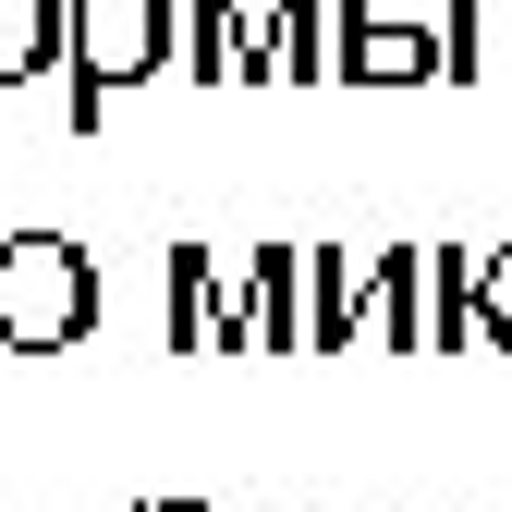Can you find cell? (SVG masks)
Wrapping results in <instances>:
<instances>
[{
    "instance_id": "1",
    "label": "cell",
    "mask_w": 512,
    "mask_h": 512,
    "mask_svg": "<svg viewBox=\"0 0 512 512\" xmlns=\"http://www.w3.org/2000/svg\"><path fill=\"white\" fill-rule=\"evenodd\" d=\"M61 74H74L61 122H74V135H98L122 86L183 74V0H74V49H61Z\"/></svg>"
},
{
    "instance_id": "2",
    "label": "cell",
    "mask_w": 512,
    "mask_h": 512,
    "mask_svg": "<svg viewBox=\"0 0 512 512\" xmlns=\"http://www.w3.org/2000/svg\"><path fill=\"white\" fill-rule=\"evenodd\" d=\"M98 256L61 244V232H0V354H74L98 330Z\"/></svg>"
},
{
    "instance_id": "3",
    "label": "cell",
    "mask_w": 512,
    "mask_h": 512,
    "mask_svg": "<svg viewBox=\"0 0 512 512\" xmlns=\"http://www.w3.org/2000/svg\"><path fill=\"white\" fill-rule=\"evenodd\" d=\"M220 354H305V244H256L244 256Z\"/></svg>"
},
{
    "instance_id": "4",
    "label": "cell",
    "mask_w": 512,
    "mask_h": 512,
    "mask_svg": "<svg viewBox=\"0 0 512 512\" xmlns=\"http://www.w3.org/2000/svg\"><path fill=\"white\" fill-rule=\"evenodd\" d=\"M342 86H452L439 74V25L391 0H342Z\"/></svg>"
},
{
    "instance_id": "5",
    "label": "cell",
    "mask_w": 512,
    "mask_h": 512,
    "mask_svg": "<svg viewBox=\"0 0 512 512\" xmlns=\"http://www.w3.org/2000/svg\"><path fill=\"white\" fill-rule=\"evenodd\" d=\"M183 74L196 86H269V13L256 0H183Z\"/></svg>"
},
{
    "instance_id": "6",
    "label": "cell",
    "mask_w": 512,
    "mask_h": 512,
    "mask_svg": "<svg viewBox=\"0 0 512 512\" xmlns=\"http://www.w3.org/2000/svg\"><path fill=\"white\" fill-rule=\"evenodd\" d=\"M220 330H232V281L208 269V244H171L159 256V342L171 354H220Z\"/></svg>"
},
{
    "instance_id": "7",
    "label": "cell",
    "mask_w": 512,
    "mask_h": 512,
    "mask_svg": "<svg viewBox=\"0 0 512 512\" xmlns=\"http://www.w3.org/2000/svg\"><path fill=\"white\" fill-rule=\"evenodd\" d=\"M269 86H342V0H269Z\"/></svg>"
},
{
    "instance_id": "8",
    "label": "cell",
    "mask_w": 512,
    "mask_h": 512,
    "mask_svg": "<svg viewBox=\"0 0 512 512\" xmlns=\"http://www.w3.org/2000/svg\"><path fill=\"white\" fill-rule=\"evenodd\" d=\"M366 342L378 354H427V256L415 244L366 256Z\"/></svg>"
},
{
    "instance_id": "9",
    "label": "cell",
    "mask_w": 512,
    "mask_h": 512,
    "mask_svg": "<svg viewBox=\"0 0 512 512\" xmlns=\"http://www.w3.org/2000/svg\"><path fill=\"white\" fill-rule=\"evenodd\" d=\"M366 342V256H305V354Z\"/></svg>"
},
{
    "instance_id": "10",
    "label": "cell",
    "mask_w": 512,
    "mask_h": 512,
    "mask_svg": "<svg viewBox=\"0 0 512 512\" xmlns=\"http://www.w3.org/2000/svg\"><path fill=\"white\" fill-rule=\"evenodd\" d=\"M61 49H74V0H0V86L61 74Z\"/></svg>"
},
{
    "instance_id": "11",
    "label": "cell",
    "mask_w": 512,
    "mask_h": 512,
    "mask_svg": "<svg viewBox=\"0 0 512 512\" xmlns=\"http://www.w3.org/2000/svg\"><path fill=\"white\" fill-rule=\"evenodd\" d=\"M427 354H476V244H427Z\"/></svg>"
},
{
    "instance_id": "12",
    "label": "cell",
    "mask_w": 512,
    "mask_h": 512,
    "mask_svg": "<svg viewBox=\"0 0 512 512\" xmlns=\"http://www.w3.org/2000/svg\"><path fill=\"white\" fill-rule=\"evenodd\" d=\"M439 74L452 86L488 74V0H439Z\"/></svg>"
},
{
    "instance_id": "13",
    "label": "cell",
    "mask_w": 512,
    "mask_h": 512,
    "mask_svg": "<svg viewBox=\"0 0 512 512\" xmlns=\"http://www.w3.org/2000/svg\"><path fill=\"white\" fill-rule=\"evenodd\" d=\"M476 342H488V354H512V244H500V256H476Z\"/></svg>"
},
{
    "instance_id": "14",
    "label": "cell",
    "mask_w": 512,
    "mask_h": 512,
    "mask_svg": "<svg viewBox=\"0 0 512 512\" xmlns=\"http://www.w3.org/2000/svg\"><path fill=\"white\" fill-rule=\"evenodd\" d=\"M135 512H208V500H135Z\"/></svg>"
}]
</instances>
